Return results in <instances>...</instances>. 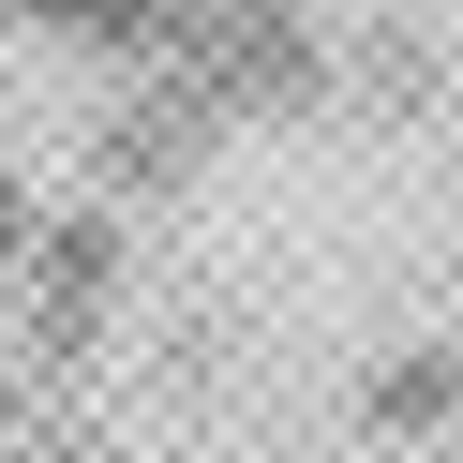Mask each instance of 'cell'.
Wrapping results in <instances>:
<instances>
[{
  "mask_svg": "<svg viewBox=\"0 0 463 463\" xmlns=\"http://www.w3.org/2000/svg\"><path fill=\"white\" fill-rule=\"evenodd\" d=\"M15 240H31V194H15V180H0V269H15Z\"/></svg>",
  "mask_w": 463,
  "mask_h": 463,
  "instance_id": "obj_1",
  "label": "cell"
}]
</instances>
